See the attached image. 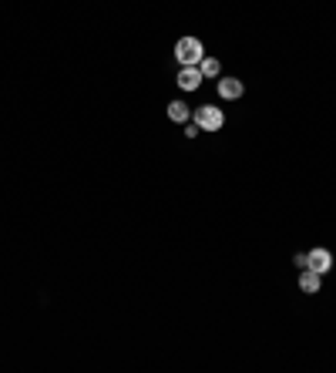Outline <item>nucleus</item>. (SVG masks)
Masks as SVG:
<instances>
[{
  "instance_id": "obj_1",
  "label": "nucleus",
  "mask_w": 336,
  "mask_h": 373,
  "mask_svg": "<svg viewBox=\"0 0 336 373\" xmlns=\"http://www.w3.org/2000/svg\"><path fill=\"white\" fill-rule=\"evenodd\" d=\"M202 57H206V44L198 38H181L179 44H175V61H179L181 67H198Z\"/></svg>"
},
{
  "instance_id": "obj_3",
  "label": "nucleus",
  "mask_w": 336,
  "mask_h": 373,
  "mask_svg": "<svg viewBox=\"0 0 336 373\" xmlns=\"http://www.w3.org/2000/svg\"><path fill=\"white\" fill-rule=\"evenodd\" d=\"M303 269H313V272H320V276H326V272L333 269V252L323 249V245L310 249V252H306V266H303Z\"/></svg>"
},
{
  "instance_id": "obj_2",
  "label": "nucleus",
  "mask_w": 336,
  "mask_h": 373,
  "mask_svg": "<svg viewBox=\"0 0 336 373\" xmlns=\"http://www.w3.org/2000/svg\"><path fill=\"white\" fill-rule=\"evenodd\" d=\"M195 125L202 131H222V125H225V111L222 108H215V104H202V108H195Z\"/></svg>"
},
{
  "instance_id": "obj_4",
  "label": "nucleus",
  "mask_w": 336,
  "mask_h": 373,
  "mask_svg": "<svg viewBox=\"0 0 336 373\" xmlns=\"http://www.w3.org/2000/svg\"><path fill=\"white\" fill-rule=\"evenodd\" d=\"M246 94V84L239 77H219V98L222 101H239Z\"/></svg>"
},
{
  "instance_id": "obj_5",
  "label": "nucleus",
  "mask_w": 336,
  "mask_h": 373,
  "mask_svg": "<svg viewBox=\"0 0 336 373\" xmlns=\"http://www.w3.org/2000/svg\"><path fill=\"white\" fill-rule=\"evenodd\" d=\"M202 81H206V77H202L198 67H181L179 77H175V84H179L181 91H198L202 88Z\"/></svg>"
},
{
  "instance_id": "obj_9",
  "label": "nucleus",
  "mask_w": 336,
  "mask_h": 373,
  "mask_svg": "<svg viewBox=\"0 0 336 373\" xmlns=\"http://www.w3.org/2000/svg\"><path fill=\"white\" fill-rule=\"evenodd\" d=\"M198 131H202V128H198V125H195V121H192V125H189V128H185V138H195V135H198Z\"/></svg>"
},
{
  "instance_id": "obj_8",
  "label": "nucleus",
  "mask_w": 336,
  "mask_h": 373,
  "mask_svg": "<svg viewBox=\"0 0 336 373\" xmlns=\"http://www.w3.org/2000/svg\"><path fill=\"white\" fill-rule=\"evenodd\" d=\"M198 71H202V77H222V67L215 57H202V61H198Z\"/></svg>"
},
{
  "instance_id": "obj_7",
  "label": "nucleus",
  "mask_w": 336,
  "mask_h": 373,
  "mask_svg": "<svg viewBox=\"0 0 336 373\" xmlns=\"http://www.w3.org/2000/svg\"><path fill=\"white\" fill-rule=\"evenodd\" d=\"M192 118V108L185 101H168V121H179V125H185Z\"/></svg>"
},
{
  "instance_id": "obj_6",
  "label": "nucleus",
  "mask_w": 336,
  "mask_h": 373,
  "mask_svg": "<svg viewBox=\"0 0 336 373\" xmlns=\"http://www.w3.org/2000/svg\"><path fill=\"white\" fill-rule=\"evenodd\" d=\"M320 286H323V276H320V272H313V269H303L299 272V289H303V293H320Z\"/></svg>"
}]
</instances>
